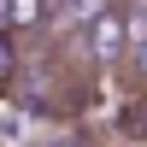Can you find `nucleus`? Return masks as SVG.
<instances>
[{"label": "nucleus", "instance_id": "f257e3e1", "mask_svg": "<svg viewBox=\"0 0 147 147\" xmlns=\"http://www.w3.org/2000/svg\"><path fill=\"white\" fill-rule=\"evenodd\" d=\"M71 41H77V59H82L88 77L118 71L129 59V6H124V0H100V6L71 30Z\"/></svg>", "mask_w": 147, "mask_h": 147}, {"label": "nucleus", "instance_id": "7ed1b4c3", "mask_svg": "<svg viewBox=\"0 0 147 147\" xmlns=\"http://www.w3.org/2000/svg\"><path fill=\"white\" fill-rule=\"evenodd\" d=\"M18 71H24V59H18V35L0 30V94L18 88Z\"/></svg>", "mask_w": 147, "mask_h": 147}, {"label": "nucleus", "instance_id": "f03ea898", "mask_svg": "<svg viewBox=\"0 0 147 147\" xmlns=\"http://www.w3.org/2000/svg\"><path fill=\"white\" fill-rule=\"evenodd\" d=\"M47 18H53V0H12V6H6V30L18 35V41L41 35V30H47Z\"/></svg>", "mask_w": 147, "mask_h": 147}]
</instances>
